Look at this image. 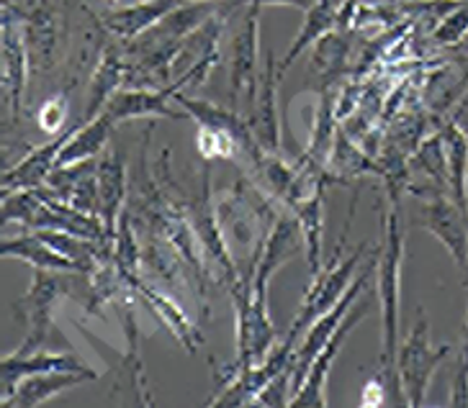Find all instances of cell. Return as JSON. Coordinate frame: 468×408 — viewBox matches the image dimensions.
<instances>
[{
	"label": "cell",
	"mask_w": 468,
	"mask_h": 408,
	"mask_svg": "<svg viewBox=\"0 0 468 408\" xmlns=\"http://www.w3.org/2000/svg\"><path fill=\"white\" fill-rule=\"evenodd\" d=\"M381 246H378V303H381V327H384V352L381 372L388 382L391 403L407 406L401 393L399 372H397V337H399V306H401V265H404V234L399 224V208L386 201L381 211Z\"/></svg>",
	"instance_id": "1"
},
{
	"label": "cell",
	"mask_w": 468,
	"mask_h": 408,
	"mask_svg": "<svg viewBox=\"0 0 468 408\" xmlns=\"http://www.w3.org/2000/svg\"><path fill=\"white\" fill-rule=\"evenodd\" d=\"M137 293L129 286L122 288V293L113 298V309L116 316L122 321V331H124V352H119L113 344L101 341L88 329L75 321V327L83 331V337L96 350L109 368L113 370V395H111V403H119V395H122V403H132V406H154V398H152L150 378H147V368H144V360H142V329H139L137 319Z\"/></svg>",
	"instance_id": "2"
},
{
	"label": "cell",
	"mask_w": 468,
	"mask_h": 408,
	"mask_svg": "<svg viewBox=\"0 0 468 408\" xmlns=\"http://www.w3.org/2000/svg\"><path fill=\"white\" fill-rule=\"evenodd\" d=\"M88 288V272L34 270L27 296L16 303L18 311L27 313V340L18 344V354L42 352V350H72L68 337L55 327V309L62 298H83Z\"/></svg>",
	"instance_id": "3"
},
{
	"label": "cell",
	"mask_w": 468,
	"mask_h": 408,
	"mask_svg": "<svg viewBox=\"0 0 468 408\" xmlns=\"http://www.w3.org/2000/svg\"><path fill=\"white\" fill-rule=\"evenodd\" d=\"M356 204H358V193H356V198L350 201V211H347V218H345V229L343 236H340V245L335 246V255H332V257L327 259V265L312 277V283H309L306 293H303L299 316H296V321L291 324L289 334H286L293 344L302 340L303 331L312 327L322 313H327L332 306H337V300L343 298L345 293H347V288H350V283H353V275H356V267L360 265V259L368 252V245H360L358 249L343 262V249L345 242H347V234H350L353 216H356Z\"/></svg>",
	"instance_id": "4"
},
{
	"label": "cell",
	"mask_w": 468,
	"mask_h": 408,
	"mask_svg": "<svg viewBox=\"0 0 468 408\" xmlns=\"http://www.w3.org/2000/svg\"><path fill=\"white\" fill-rule=\"evenodd\" d=\"M180 204H183V211L191 221L198 242L204 246V255H207L208 267H211V275H214V283L229 290L234 283L242 280V270H239L229 245H227V236L221 232L217 204H214V195H211V167L201 170V191L196 195H180Z\"/></svg>",
	"instance_id": "5"
},
{
	"label": "cell",
	"mask_w": 468,
	"mask_h": 408,
	"mask_svg": "<svg viewBox=\"0 0 468 408\" xmlns=\"http://www.w3.org/2000/svg\"><path fill=\"white\" fill-rule=\"evenodd\" d=\"M451 354V344L435 347L430 341V321H427L425 309H417V321L410 329L407 340L401 344L399 357H397V372H399L401 393L407 398L410 408L425 406L430 382L435 372Z\"/></svg>",
	"instance_id": "6"
},
{
	"label": "cell",
	"mask_w": 468,
	"mask_h": 408,
	"mask_svg": "<svg viewBox=\"0 0 468 408\" xmlns=\"http://www.w3.org/2000/svg\"><path fill=\"white\" fill-rule=\"evenodd\" d=\"M27 8H18L14 0H3V28H0V57H3V98L8 103L11 121H21L24 98H28L27 82L31 72V57L27 44Z\"/></svg>",
	"instance_id": "7"
},
{
	"label": "cell",
	"mask_w": 468,
	"mask_h": 408,
	"mask_svg": "<svg viewBox=\"0 0 468 408\" xmlns=\"http://www.w3.org/2000/svg\"><path fill=\"white\" fill-rule=\"evenodd\" d=\"M420 214L414 221L432 234L441 242L448 255L453 257L458 270L463 272V283H468V218L466 211L455 204L451 193H442L441 188L420 191Z\"/></svg>",
	"instance_id": "8"
},
{
	"label": "cell",
	"mask_w": 468,
	"mask_h": 408,
	"mask_svg": "<svg viewBox=\"0 0 468 408\" xmlns=\"http://www.w3.org/2000/svg\"><path fill=\"white\" fill-rule=\"evenodd\" d=\"M378 265H376V257L371 259V265L366 267V270L360 272L358 277L350 283L347 288V293H345L343 298L337 300V306H332L330 311L322 313L317 321L312 324V327L303 331V340L299 341V347L293 350V357H291V372H293V395L299 393V388L306 381V375H309V370H312V362L317 360V354L322 352V347L330 341V337L335 334V329L340 327V321H343L347 311L356 306V300L366 293V288H368V280H371V272L376 270Z\"/></svg>",
	"instance_id": "9"
},
{
	"label": "cell",
	"mask_w": 468,
	"mask_h": 408,
	"mask_svg": "<svg viewBox=\"0 0 468 408\" xmlns=\"http://www.w3.org/2000/svg\"><path fill=\"white\" fill-rule=\"evenodd\" d=\"M261 5L250 0V8L242 16V24L232 37L229 57V96L232 100H252L261 88Z\"/></svg>",
	"instance_id": "10"
},
{
	"label": "cell",
	"mask_w": 468,
	"mask_h": 408,
	"mask_svg": "<svg viewBox=\"0 0 468 408\" xmlns=\"http://www.w3.org/2000/svg\"><path fill=\"white\" fill-rule=\"evenodd\" d=\"M27 44L31 57V72L47 75L65 57V18L52 0L27 3Z\"/></svg>",
	"instance_id": "11"
},
{
	"label": "cell",
	"mask_w": 468,
	"mask_h": 408,
	"mask_svg": "<svg viewBox=\"0 0 468 408\" xmlns=\"http://www.w3.org/2000/svg\"><path fill=\"white\" fill-rule=\"evenodd\" d=\"M368 309H371V300H363V303L356 300V306L347 311V316L340 321V327L335 329V334L330 337V341L322 347V352L317 354V360L312 362V370H309L306 381H303V385L299 388V393L293 395L291 406L293 408L330 406V401H327V381H330L332 365H335L337 354L343 352L345 341H347V337H350V331L358 327L360 321L368 316Z\"/></svg>",
	"instance_id": "12"
},
{
	"label": "cell",
	"mask_w": 468,
	"mask_h": 408,
	"mask_svg": "<svg viewBox=\"0 0 468 408\" xmlns=\"http://www.w3.org/2000/svg\"><path fill=\"white\" fill-rule=\"evenodd\" d=\"M126 286L132 288L137 293V298L154 313V319L163 324V327L176 337L180 347L188 354L198 352V347L204 344V331L193 324V319L188 313L180 309V303L176 300V296L165 293L163 288H157L154 283H150L144 275H134L126 280Z\"/></svg>",
	"instance_id": "13"
},
{
	"label": "cell",
	"mask_w": 468,
	"mask_h": 408,
	"mask_svg": "<svg viewBox=\"0 0 468 408\" xmlns=\"http://www.w3.org/2000/svg\"><path fill=\"white\" fill-rule=\"evenodd\" d=\"M302 252L303 236L302 229H299V221L293 214L281 211V216L276 218L273 229L268 232V239L262 245V255L258 259V267H255V277H252V293L268 296V286H271L273 275Z\"/></svg>",
	"instance_id": "14"
},
{
	"label": "cell",
	"mask_w": 468,
	"mask_h": 408,
	"mask_svg": "<svg viewBox=\"0 0 468 408\" xmlns=\"http://www.w3.org/2000/svg\"><path fill=\"white\" fill-rule=\"evenodd\" d=\"M52 370H78V372H96L88 362L80 360V354L75 350H42V352L18 354L11 352L3 357L0 362V406L16 393V385L24 381L27 375H37V372H52Z\"/></svg>",
	"instance_id": "15"
},
{
	"label": "cell",
	"mask_w": 468,
	"mask_h": 408,
	"mask_svg": "<svg viewBox=\"0 0 468 408\" xmlns=\"http://www.w3.org/2000/svg\"><path fill=\"white\" fill-rule=\"evenodd\" d=\"M265 65H262L261 88L258 96L252 100V113H250V129L258 139L265 152L281 154V113H278V82H281V72H278V62L273 59V52H265Z\"/></svg>",
	"instance_id": "16"
},
{
	"label": "cell",
	"mask_w": 468,
	"mask_h": 408,
	"mask_svg": "<svg viewBox=\"0 0 468 408\" xmlns=\"http://www.w3.org/2000/svg\"><path fill=\"white\" fill-rule=\"evenodd\" d=\"M170 90H173V88H170ZM173 100H176L183 110H188L196 123L214 126V129H224L227 134H232L234 139H237L242 154L250 160V164H255L261 160V154L265 150L258 144V139L252 134L248 119H242L237 110L224 109V106H217V103H208V100H201V98H193L188 96L186 90H173Z\"/></svg>",
	"instance_id": "17"
},
{
	"label": "cell",
	"mask_w": 468,
	"mask_h": 408,
	"mask_svg": "<svg viewBox=\"0 0 468 408\" xmlns=\"http://www.w3.org/2000/svg\"><path fill=\"white\" fill-rule=\"evenodd\" d=\"M173 90H154V88H122L111 98L106 113L113 123L129 121V119H173L183 121L191 119L188 110H180L173 106Z\"/></svg>",
	"instance_id": "18"
},
{
	"label": "cell",
	"mask_w": 468,
	"mask_h": 408,
	"mask_svg": "<svg viewBox=\"0 0 468 408\" xmlns=\"http://www.w3.org/2000/svg\"><path fill=\"white\" fill-rule=\"evenodd\" d=\"M126 65H129V55H126V47L122 44H109L101 57H98L96 69L88 80V96H85V109H83V121H93L96 116H101L109 100L122 88L126 80Z\"/></svg>",
	"instance_id": "19"
},
{
	"label": "cell",
	"mask_w": 468,
	"mask_h": 408,
	"mask_svg": "<svg viewBox=\"0 0 468 408\" xmlns=\"http://www.w3.org/2000/svg\"><path fill=\"white\" fill-rule=\"evenodd\" d=\"M69 131H72V129H69ZM69 131L57 134L55 141H49V144H42V147L28 150V154L21 162H16L14 167L3 170V180H0V185H3V198L11 195V193L37 191V188L47 185L49 175L57 170V157H59L65 141L69 139Z\"/></svg>",
	"instance_id": "20"
},
{
	"label": "cell",
	"mask_w": 468,
	"mask_h": 408,
	"mask_svg": "<svg viewBox=\"0 0 468 408\" xmlns=\"http://www.w3.org/2000/svg\"><path fill=\"white\" fill-rule=\"evenodd\" d=\"M98 193H101V218L106 224L111 242H113L119 218L126 211V201H129L124 152L113 150L98 160Z\"/></svg>",
	"instance_id": "21"
},
{
	"label": "cell",
	"mask_w": 468,
	"mask_h": 408,
	"mask_svg": "<svg viewBox=\"0 0 468 408\" xmlns=\"http://www.w3.org/2000/svg\"><path fill=\"white\" fill-rule=\"evenodd\" d=\"M98 378L101 372H78V370H52V372L27 375L16 385V393L3 403V408H37L52 401L62 391H69L80 382L98 381Z\"/></svg>",
	"instance_id": "22"
},
{
	"label": "cell",
	"mask_w": 468,
	"mask_h": 408,
	"mask_svg": "<svg viewBox=\"0 0 468 408\" xmlns=\"http://www.w3.org/2000/svg\"><path fill=\"white\" fill-rule=\"evenodd\" d=\"M180 3H186V0H139V3L119 5L109 14H103L98 18V24L119 39H137L139 34L160 24L173 8H178Z\"/></svg>",
	"instance_id": "23"
},
{
	"label": "cell",
	"mask_w": 468,
	"mask_h": 408,
	"mask_svg": "<svg viewBox=\"0 0 468 408\" xmlns=\"http://www.w3.org/2000/svg\"><path fill=\"white\" fill-rule=\"evenodd\" d=\"M327 170H330L335 185H353L360 177H378V162L368 152L360 147L345 134V129H337L335 144H332L330 157H327Z\"/></svg>",
	"instance_id": "24"
},
{
	"label": "cell",
	"mask_w": 468,
	"mask_h": 408,
	"mask_svg": "<svg viewBox=\"0 0 468 408\" xmlns=\"http://www.w3.org/2000/svg\"><path fill=\"white\" fill-rule=\"evenodd\" d=\"M3 259H24L34 270H55V272H85L78 262H72L65 255H59L55 246H49L37 232H28L27 236H11L3 239L0 245Z\"/></svg>",
	"instance_id": "25"
},
{
	"label": "cell",
	"mask_w": 468,
	"mask_h": 408,
	"mask_svg": "<svg viewBox=\"0 0 468 408\" xmlns=\"http://www.w3.org/2000/svg\"><path fill=\"white\" fill-rule=\"evenodd\" d=\"M113 126L116 123L111 121V116L103 110L93 121H85L78 129H72L69 139L57 157V167H69V164L85 162V160H96L98 154L109 147Z\"/></svg>",
	"instance_id": "26"
},
{
	"label": "cell",
	"mask_w": 468,
	"mask_h": 408,
	"mask_svg": "<svg viewBox=\"0 0 468 408\" xmlns=\"http://www.w3.org/2000/svg\"><path fill=\"white\" fill-rule=\"evenodd\" d=\"M324 193L327 185H322L312 193L306 201L291 208V214L299 221L303 236V257L309 267V277H314L322 270V239H324Z\"/></svg>",
	"instance_id": "27"
},
{
	"label": "cell",
	"mask_w": 468,
	"mask_h": 408,
	"mask_svg": "<svg viewBox=\"0 0 468 408\" xmlns=\"http://www.w3.org/2000/svg\"><path fill=\"white\" fill-rule=\"evenodd\" d=\"M337 8H340V3L317 0L309 11H303L302 31L296 34V39L291 41L289 52H286L283 59L278 62V72H281V75H286L291 65H293L306 49H312L327 31L337 28Z\"/></svg>",
	"instance_id": "28"
},
{
	"label": "cell",
	"mask_w": 468,
	"mask_h": 408,
	"mask_svg": "<svg viewBox=\"0 0 468 408\" xmlns=\"http://www.w3.org/2000/svg\"><path fill=\"white\" fill-rule=\"evenodd\" d=\"M347 62H350V41L343 28L327 31L309 49V75H314L324 85V90L347 69Z\"/></svg>",
	"instance_id": "29"
},
{
	"label": "cell",
	"mask_w": 468,
	"mask_h": 408,
	"mask_svg": "<svg viewBox=\"0 0 468 408\" xmlns=\"http://www.w3.org/2000/svg\"><path fill=\"white\" fill-rule=\"evenodd\" d=\"M445 152H448V191L453 201L466 211V177H468V134L458 121H445L441 129Z\"/></svg>",
	"instance_id": "30"
},
{
	"label": "cell",
	"mask_w": 468,
	"mask_h": 408,
	"mask_svg": "<svg viewBox=\"0 0 468 408\" xmlns=\"http://www.w3.org/2000/svg\"><path fill=\"white\" fill-rule=\"evenodd\" d=\"M412 164L420 173L432 177L438 185L448 188V177H451L448 175V152H445V141H442L441 131H432L430 136H425V141L412 154Z\"/></svg>",
	"instance_id": "31"
},
{
	"label": "cell",
	"mask_w": 468,
	"mask_h": 408,
	"mask_svg": "<svg viewBox=\"0 0 468 408\" xmlns=\"http://www.w3.org/2000/svg\"><path fill=\"white\" fill-rule=\"evenodd\" d=\"M196 147H198V154L204 157V162H214V160H237V154L242 152L232 134H227L224 129L204 126V123H198Z\"/></svg>",
	"instance_id": "32"
},
{
	"label": "cell",
	"mask_w": 468,
	"mask_h": 408,
	"mask_svg": "<svg viewBox=\"0 0 468 408\" xmlns=\"http://www.w3.org/2000/svg\"><path fill=\"white\" fill-rule=\"evenodd\" d=\"M468 37V0H458L448 14L438 21L432 41L441 47H458Z\"/></svg>",
	"instance_id": "33"
},
{
	"label": "cell",
	"mask_w": 468,
	"mask_h": 408,
	"mask_svg": "<svg viewBox=\"0 0 468 408\" xmlns=\"http://www.w3.org/2000/svg\"><path fill=\"white\" fill-rule=\"evenodd\" d=\"M69 116V96L65 90H59L55 96H49L44 100L39 110H37V126L42 129L44 134H62L65 123Z\"/></svg>",
	"instance_id": "34"
},
{
	"label": "cell",
	"mask_w": 468,
	"mask_h": 408,
	"mask_svg": "<svg viewBox=\"0 0 468 408\" xmlns=\"http://www.w3.org/2000/svg\"><path fill=\"white\" fill-rule=\"evenodd\" d=\"M291 401H293V372H291V368H286L262 388L255 406L286 408L291 406Z\"/></svg>",
	"instance_id": "35"
},
{
	"label": "cell",
	"mask_w": 468,
	"mask_h": 408,
	"mask_svg": "<svg viewBox=\"0 0 468 408\" xmlns=\"http://www.w3.org/2000/svg\"><path fill=\"white\" fill-rule=\"evenodd\" d=\"M388 382H386L384 372L376 375L371 381H366L363 391H360V406L363 408H376L388 403Z\"/></svg>",
	"instance_id": "36"
},
{
	"label": "cell",
	"mask_w": 468,
	"mask_h": 408,
	"mask_svg": "<svg viewBox=\"0 0 468 408\" xmlns=\"http://www.w3.org/2000/svg\"><path fill=\"white\" fill-rule=\"evenodd\" d=\"M252 3H258L261 8H265V5H291L299 11H309L317 0H252Z\"/></svg>",
	"instance_id": "37"
},
{
	"label": "cell",
	"mask_w": 468,
	"mask_h": 408,
	"mask_svg": "<svg viewBox=\"0 0 468 408\" xmlns=\"http://www.w3.org/2000/svg\"><path fill=\"white\" fill-rule=\"evenodd\" d=\"M101 3H106L109 8H119V5H124L126 0H101Z\"/></svg>",
	"instance_id": "38"
},
{
	"label": "cell",
	"mask_w": 468,
	"mask_h": 408,
	"mask_svg": "<svg viewBox=\"0 0 468 408\" xmlns=\"http://www.w3.org/2000/svg\"><path fill=\"white\" fill-rule=\"evenodd\" d=\"M458 47H461V52H463V55H468V37H466V39H463V41H461Z\"/></svg>",
	"instance_id": "39"
},
{
	"label": "cell",
	"mask_w": 468,
	"mask_h": 408,
	"mask_svg": "<svg viewBox=\"0 0 468 408\" xmlns=\"http://www.w3.org/2000/svg\"><path fill=\"white\" fill-rule=\"evenodd\" d=\"M132 3H139V0H132Z\"/></svg>",
	"instance_id": "40"
}]
</instances>
